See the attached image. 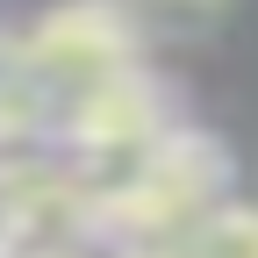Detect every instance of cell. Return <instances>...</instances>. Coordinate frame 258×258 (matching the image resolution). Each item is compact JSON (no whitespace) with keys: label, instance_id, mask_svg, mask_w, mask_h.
Listing matches in <instances>:
<instances>
[{"label":"cell","instance_id":"obj_1","mask_svg":"<svg viewBox=\"0 0 258 258\" xmlns=\"http://www.w3.org/2000/svg\"><path fill=\"white\" fill-rule=\"evenodd\" d=\"M137 50H144V29L122 15V0H57V8L36 15V29L15 36L29 86L43 93V122L93 86H115L129 72H144Z\"/></svg>","mask_w":258,"mask_h":258},{"label":"cell","instance_id":"obj_3","mask_svg":"<svg viewBox=\"0 0 258 258\" xmlns=\"http://www.w3.org/2000/svg\"><path fill=\"white\" fill-rule=\"evenodd\" d=\"M122 15L144 36H208L230 15V0H122Z\"/></svg>","mask_w":258,"mask_h":258},{"label":"cell","instance_id":"obj_2","mask_svg":"<svg viewBox=\"0 0 258 258\" xmlns=\"http://www.w3.org/2000/svg\"><path fill=\"white\" fill-rule=\"evenodd\" d=\"M165 258H258V201H215L165 244Z\"/></svg>","mask_w":258,"mask_h":258}]
</instances>
